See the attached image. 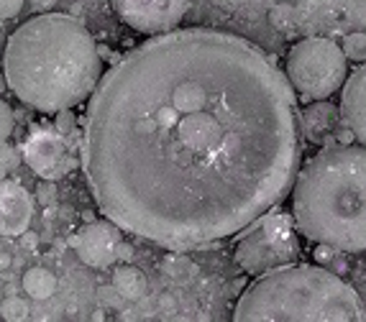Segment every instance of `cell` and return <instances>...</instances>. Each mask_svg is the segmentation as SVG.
<instances>
[{
  "mask_svg": "<svg viewBox=\"0 0 366 322\" xmlns=\"http://www.w3.org/2000/svg\"><path fill=\"white\" fill-rule=\"evenodd\" d=\"M11 266V253H0V269Z\"/></svg>",
  "mask_w": 366,
  "mask_h": 322,
  "instance_id": "f1b7e54d",
  "label": "cell"
},
{
  "mask_svg": "<svg viewBox=\"0 0 366 322\" xmlns=\"http://www.w3.org/2000/svg\"><path fill=\"white\" fill-rule=\"evenodd\" d=\"M98 295H100V300L106 302V304H111V307H120V304L126 302L123 297L118 295V289H115V287H100Z\"/></svg>",
  "mask_w": 366,
  "mask_h": 322,
  "instance_id": "603a6c76",
  "label": "cell"
},
{
  "mask_svg": "<svg viewBox=\"0 0 366 322\" xmlns=\"http://www.w3.org/2000/svg\"><path fill=\"white\" fill-rule=\"evenodd\" d=\"M233 243V259L241 271L259 276L272 269L287 266L300 259V240L292 215L269 207L259 217H253Z\"/></svg>",
  "mask_w": 366,
  "mask_h": 322,
  "instance_id": "5b68a950",
  "label": "cell"
},
{
  "mask_svg": "<svg viewBox=\"0 0 366 322\" xmlns=\"http://www.w3.org/2000/svg\"><path fill=\"white\" fill-rule=\"evenodd\" d=\"M72 126H75L72 108H70V110H59V112H56V131H59V134H70Z\"/></svg>",
  "mask_w": 366,
  "mask_h": 322,
  "instance_id": "cb8c5ba5",
  "label": "cell"
},
{
  "mask_svg": "<svg viewBox=\"0 0 366 322\" xmlns=\"http://www.w3.org/2000/svg\"><path fill=\"white\" fill-rule=\"evenodd\" d=\"M159 304H162V309H164V312H175V309H177L175 300H172V297H169V295H164L162 300H159Z\"/></svg>",
  "mask_w": 366,
  "mask_h": 322,
  "instance_id": "83f0119b",
  "label": "cell"
},
{
  "mask_svg": "<svg viewBox=\"0 0 366 322\" xmlns=\"http://www.w3.org/2000/svg\"><path fill=\"white\" fill-rule=\"evenodd\" d=\"M341 120L353 134V141L366 146V62L353 70L341 84Z\"/></svg>",
  "mask_w": 366,
  "mask_h": 322,
  "instance_id": "9c48e42d",
  "label": "cell"
},
{
  "mask_svg": "<svg viewBox=\"0 0 366 322\" xmlns=\"http://www.w3.org/2000/svg\"><path fill=\"white\" fill-rule=\"evenodd\" d=\"M113 287L118 289V295L123 300H141V297L146 295L149 284L141 269L131 266V264H123V266H118L115 273H113Z\"/></svg>",
  "mask_w": 366,
  "mask_h": 322,
  "instance_id": "4fadbf2b",
  "label": "cell"
},
{
  "mask_svg": "<svg viewBox=\"0 0 366 322\" xmlns=\"http://www.w3.org/2000/svg\"><path fill=\"white\" fill-rule=\"evenodd\" d=\"M28 6L36 8V11H49L56 6V0H28Z\"/></svg>",
  "mask_w": 366,
  "mask_h": 322,
  "instance_id": "4316f807",
  "label": "cell"
},
{
  "mask_svg": "<svg viewBox=\"0 0 366 322\" xmlns=\"http://www.w3.org/2000/svg\"><path fill=\"white\" fill-rule=\"evenodd\" d=\"M313 256H315V264L325 266V264H333V259H336V248H333V245H325V243H317Z\"/></svg>",
  "mask_w": 366,
  "mask_h": 322,
  "instance_id": "7402d4cb",
  "label": "cell"
},
{
  "mask_svg": "<svg viewBox=\"0 0 366 322\" xmlns=\"http://www.w3.org/2000/svg\"><path fill=\"white\" fill-rule=\"evenodd\" d=\"M218 3H225L228 8H231V6H241V0H218Z\"/></svg>",
  "mask_w": 366,
  "mask_h": 322,
  "instance_id": "4dcf8cb0",
  "label": "cell"
},
{
  "mask_svg": "<svg viewBox=\"0 0 366 322\" xmlns=\"http://www.w3.org/2000/svg\"><path fill=\"white\" fill-rule=\"evenodd\" d=\"M289 15H292V11H289L287 3H282V6H277L272 13H269V21L274 23V26H284V23L289 21Z\"/></svg>",
  "mask_w": 366,
  "mask_h": 322,
  "instance_id": "d4e9b609",
  "label": "cell"
},
{
  "mask_svg": "<svg viewBox=\"0 0 366 322\" xmlns=\"http://www.w3.org/2000/svg\"><path fill=\"white\" fill-rule=\"evenodd\" d=\"M3 75L21 103L59 112L90 98L103 77V59L77 18L46 11L8 36Z\"/></svg>",
  "mask_w": 366,
  "mask_h": 322,
  "instance_id": "7a4b0ae2",
  "label": "cell"
},
{
  "mask_svg": "<svg viewBox=\"0 0 366 322\" xmlns=\"http://www.w3.org/2000/svg\"><path fill=\"white\" fill-rule=\"evenodd\" d=\"M36 197L42 205H51L56 200V184L54 182H42L36 187Z\"/></svg>",
  "mask_w": 366,
  "mask_h": 322,
  "instance_id": "44dd1931",
  "label": "cell"
},
{
  "mask_svg": "<svg viewBox=\"0 0 366 322\" xmlns=\"http://www.w3.org/2000/svg\"><path fill=\"white\" fill-rule=\"evenodd\" d=\"M64 156V139L54 131H36L23 143V161L39 176L51 174Z\"/></svg>",
  "mask_w": 366,
  "mask_h": 322,
  "instance_id": "8fae6325",
  "label": "cell"
},
{
  "mask_svg": "<svg viewBox=\"0 0 366 322\" xmlns=\"http://www.w3.org/2000/svg\"><path fill=\"white\" fill-rule=\"evenodd\" d=\"M18 164H21L18 154H15L13 148L3 146V141H0V172H13Z\"/></svg>",
  "mask_w": 366,
  "mask_h": 322,
  "instance_id": "d6986e66",
  "label": "cell"
},
{
  "mask_svg": "<svg viewBox=\"0 0 366 322\" xmlns=\"http://www.w3.org/2000/svg\"><path fill=\"white\" fill-rule=\"evenodd\" d=\"M300 131L292 84L267 51L228 31L172 28L100 77L82 169L120 231L187 248L228 238L284 200Z\"/></svg>",
  "mask_w": 366,
  "mask_h": 322,
  "instance_id": "6da1fadb",
  "label": "cell"
},
{
  "mask_svg": "<svg viewBox=\"0 0 366 322\" xmlns=\"http://www.w3.org/2000/svg\"><path fill=\"white\" fill-rule=\"evenodd\" d=\"M13 126H15L13 110H11V105H8L6 100H0V141H6L8 136L13 134Z\"/></svg>",
  "mask_w": 366,
  "mask_h": 322,
  "instance_id": "ac0fdd59",
  "label": "cell"
},
{
  "mask_svg": "<svg viewBox=\"0 0 366 322\" xmlns=\"http://www.w3.org/2000/svg\"><path fill=\"white\" fill-rule=\"evenodd\" d=\"M341 51L348 62H366V34H361V31L348 34L341 44Z\"/></svg>",
  "mask_w": 366,
  "mask_h": 322,
  "instance_id": "2e32d148",
  "label": "cell"
},
{
  "mask_svg": "<svg viewBox=\"0 0 366 322\" xmlns=\"http://www.w3.org/2000/svg\"><path fill=\"white\" fill-rule=\"evenodd\" d=\"M26 0H0V18H15L23 11Z\"/></svg>",
  "mask_w": 366,
  "mask_h": 322,
  "instance_id": "ffe728a7",
  "label": "cell"
},
{
  "mask_svg": "<svg viewBox=\"0 0 366 322\" xmlns=\"http://www.w3.org/2000/svg\"><path fill=\"white\" fill-rule=\"evenodd\" d=\"M120 240V228L115 223H90L80 228L70 238V245L75 248L77 259L92 269H106L115 261V245Z\"/></svg>",
  "mask_w": 366,
  "mask_h": 322,
  "instance_id": "ba28073f",
  "label": "cell"
},
{
  "mask_svg": "<svg viewBox=\"0 0 366 322\" xmlns=\"http://www.w3.org/2000/svg\"><path fill=\"white\" fill-rule=\"evenodd\" d=\"M34 217V200L18 182L0 179V236H23Z\"/></svg>",
  "mask_w": 366,
  "mask_h": 322,
  "instance_id": "30bf717a",
  "label": "cell"
},
{
  "mask_svg": "<svg viewBox=\"0 0 366 322\" xmlns=\"http://www.w3.org/2000/svg\"><path fill=\"white\" fill-rule=\"evenodd\" d=\"M115 259H120V261H131V259H134V245L126 243V240L120 238V240H118V245H115Z\"/></svg>",
  "mask_w": 366,
  "mask_h": 322,
  "instance_id": "484cf974",
  "label": "cell"
},
{
  "mask_svg": "<svg viewBox=\"0 0 366 322\" xmlns=\"http://www.w3.org/2000/svg\"><path fill=\"white\" fill-rule=\"evenodd\" d=\"M3 317L6 320H26L28 317V304L21 297H8L3 302Z\"/></svg>",
  "mask_w": 366,
  "mask_h": 322,
  "instance_id": "e0dca14e",
  "label": "cell"
},
{
  "mask_svg": "<svg viewBox=\"0 0 366 322\" xmlns=\"http://www.w3.org/2000/svg\"><path fill=\"white\" fill-rule=\"evenodd\" d=\"M21 284H23V292H26L31 300H39V302L49 300V297L56 292V276L46 266L26 269Z\"/></svg>",
  "mask_w": 366,
  "mask_h": 322,
  "instance_id": "5bb4252c",
  "label": "cell"
},
{
  "mask_svg": "<svg viewBox=\"0 0 366 322\" xmlns=\"http://www.w3.org/2000/svg\"><path fill=\"white\" fill-rule=\"evenodd\" d=\"M289 189L297 233L336 251H366V146H325L297 169Z\"/></svg>",
  "mask_w": 366,
  "mask_h": 322,
  "instance_id": "3957f363",
  "label": "cell"
},
{
  "mask_svg": "<svg viewBox=\"0 0 366 322\" xmlns=\"http://www.w3.org/2000/svg\"><path fill=\"white\" fill-rule=\"evenodd\" d=\"M190 0H113V11L139 34H164L177 28L187 13Z\"/></svg>",
  "mask_w": 366,
  "mask_h": 322,
  "instance_id": "52a82bcc",
  "label": "cell"
},
{
  "mask_svg": "<svg viewBox=\"0 0 366 322\" xmlns=\"http://www.w3.org/2000/svg\"><path fill=\"white\" fill-rule=\"evenodd\" d=\"M336 118L338 108H333L325 100H315L305 108V131L310 139H323V136H336Z\"/></svg>",
  "mask_w": 366,
  "mask_h": 322,
  "instance_id": "7c38bea8",
  "label": "cell"
},
{
  "mask_svg": "<svg viewBox=\"0 0 366 322\" xmlns=\"http://www.w3.org/2000/svg\"><path fill=\"white\" fill-rule=\"evenodd\" d=\"M284 77L305 103L328 100L348 77V59L336 41L310 36L289 49L284 59Z\"/></svg>",
  "mask_w": 366,
  "mask_h": 322,
  "instance_id": "8992f818",
  "label": "cell"
},
{
  "mask_svg": "<svg viewBox=\"0 0 366 322\" xmlns=\"http://www.w3.org/2000/svg\"><path fill=\"white\" fill-rule=\"evenodd\" d=\"M6 75H3V72H0V95H3V92H6Z\"/></svg>",
  "mask_w": 366,
  "mask_h": 322,
  "instance_id": "f546056e",
  "label": "cell"
},
{
  "mask_svg": "<svg viewBox=\"0 0 366 322\" xmlns=\"http://www.w3.org/2000/svg\"><path fill=\"white\" fill-rule=\"evenodd\" d=\"M236 322H353L364 304L351 284L320 264H287L259 273L233 307Z\"/></svg>",
  "mask_w": 366,
  "mask_h": 322,
  "instance_id": "277c9868",
  "label": "cell"
},
{
  "mask_svg": "<svg viewBox=\"0 0 366 322\" xmlns=\"http://www.w3.org/2000/svg\"><path fill=\"white\" fill-rule=\"evenodd\" d=\"M162 271L175 284H190L197 276V264L184 253H167L162 261Z\"/></svg>",
  "mask_w": 366,
  "mask_h": 322,
  "instance_id": "9a60e30c",
  "label": "cell"
}]
</instances>
